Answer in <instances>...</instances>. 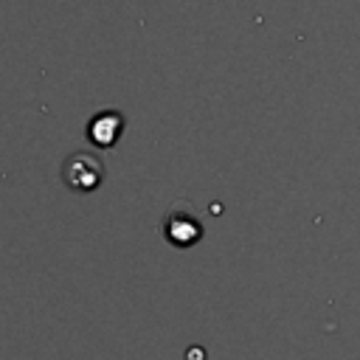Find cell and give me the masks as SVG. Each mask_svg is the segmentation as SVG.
Here are the masks:
<instances>
[{
	"mask_svg": "<svg viewBox=\"0 0 360 360\" xmlns=\"http://www.w3.org/2000/svg\"><path fill=\"white\" fill-rule=\"evenodd\" d=\"M163 239L169 245L180 248V250L191 248V245H197L202 239V219H200V214L194 211L191 202L180 200L166 211V217H163Z\"/></svg>",
	"mask_w": 360,
	"mask_h": 360,
	"instance_id": "obj_1",
	"label": "cell"
},
{
	"mask_svg": "<svg viewBox=\"0 0 360 360\" xmlns=\"http://www.w3.org/2000/svg\"><path fill=\"white\" fill-rule=\"evenodd\" d=\"M62 180L70 191H79V194L96 191L104 180V163L90 152H73L62 163Z\"/></svg>",
	"mask_w": 360,
	"mask_h": 360,
	"instance_id": "obj_2",
	"label": "cell"
},
{
	"mask_svg": "<svg viewBox=\"0 0 360 360\" xmlns=\"http://www.w3.org/2000/svg\"><path fill=\"white\" fill-rule=\"evenodd\" d=\"M124 127H127V118H124L118 110H101L98 115L90 118V124H87V138H90V143L98 146V149H112V146L118 143Z\"/></svg>",
	"mask_w": 360,
	"mask_h": 360,
	"instance_id": "obj_3",
	"label": "cell"
}]
</instances>
